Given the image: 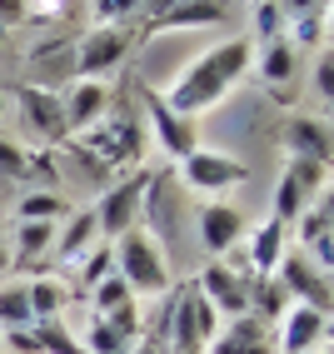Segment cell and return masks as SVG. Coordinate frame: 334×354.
I'll return each mask as SVG.
<instances>
[{"label": "cell", "mask_w": 334, "mask_h": 354, "mask_svg": "<svg viewBox=\"0 0 334 354\" xmlns=\"http://www.w3.org/2000/svg\"><path fill=\"white\" fill-rule=\"evenodd\" d=\"M250 60H254V40H250V35H230V40L210 45L205 55L189 60L180 75H175V85L165 90L160 100L170 105L175 115H189V120H200V115H210L234 85L250 75Z\"/></svg>", "instance_id": "6da1fadb"}, {"label": "cell", "mask_w": 334, "mask_h": 354, "mask_svg": "<svg viewBox=\"0 0 334 354\" xmlns=\"http://www.w3.org/2000/svg\"><path fill=\"white\" fill-rule=\"evenodd\" d=\"M115 250V274L130 285L135 299H160L175 290V270H170V254H165V245L155 240V234L140 225L130 234H120V240L110 245Z\"/></svg>", "instance_id": "7a4b0ae2"}, {"label": "cell", "mask_w": 334, "mask_h": 354, "mask_svg": "<svg viewBox=\"0 0 334 354\" xmlns=\"http://www.w3.org/2000/svg\"><path fill=\"white\" fill-rule=\"evenodd\" d=\"M170 299H175V310H170V354H205V344L214 339V329H220L214 304L195 290V279L175 285Z\"/></svg>", "instance_id": "3957f363"}, {"label": "cell", "mask_w": 334, "mask_h": 354, "mask_svg": "<svg viewBox=\"0 0 334 354\" xmlns=\"http://www.w3.org/2000/svg\"><path fill=\"white\" fill-rule=\"evenodd\" d=\"M250 180V170L234 155L225 150H210V145H195L185 160H180V185L185 195H205V200H225L230 190H240Z\"/></svg>", "instance_id": "277c9868"}, {"label": "cell", "mask_w": 334, "mask_h": 354, "mask_svg": "<svg viewBox=\"0 0 334 354\" xmlns=\"http://www.w3.org/2000/svg\"><path fill=\"white\" fill-rule=\"evenodd\" d=\"M140 30L135 26H95L75 45V80H105L110 70H120L135 50Z\"/></svg>", "instance_id": "5b68a950"}, {"label": "cell", "mask_w": 334, "mask_h": 354, "mask_svg": "<svg viewBox=\"0 0 334 354\" xmlns=\"http://www.w3.org/2000/svg\"><path fill=\"white\" fill-rule=\"evenodd\" d=\"M329 190V165H315V160H284V170L275 180V205L270 215L279 225H295L309 205H315V195Z\"/></svg>", "instance_id": "8992f818"}, {"label": "cell", "mask_w": 334, "mask_h": 354, "mask_svg": "<svg viewBox=\"0 0 334 354\" xmlns=\"http://www.w3.org/2000/svg\"><path fill=\"white\" fill-rule=\"evenodd\" d=\"M145 180L150 175H125V180H115L110 190H100V200H95L90 209H95V225H100V240H120V234H130V230H140L145 220Z\"/></svg>", "instance_id": "52a82bcc"}, {"label": "cell", "mask_w": 334, "mask_h": 354, "mask_svg": "<svg viewBox=\"0 0 334 354\" xmlns=\"http://www.w3.org/2000/svg\"><path fill=\"white\" fill-rule=\"evenodd\" d=\"M85 140H90L85 150L100 165H135L145 150V115H125V105H110V115Z\"/></svg>", "instance_id": "ba28073f"}, {"label": "cell", "mask_w": 334, "mask_h": 354, "mask_svg": "<svg viewBox=\"0 0 334 354\" xmlns=\"http://www.w3.org/2000/svg\"><path fill=\"white\" fill-rule=\"evenodd\" d=\"M250 285H254V274L245 265H230V259H210V265L195 274V290L214 304L220 319L250 315Z\"/></svg>", "instance_id": "9c48e42d"}, {"label": "cell", "mask_w": 334, "mask_h": 354, "mask_svg": "<svg viewBox=\"0 0 334 354\" xmlns=\"http://www.w3.org/2000/svg\"><path fill=\"white\" fill-rule=\"evenodd\" d=\"M245 230H250V220H245V209L234 200H205L195 209V240H200V250L210 259L234 254L240 240H245Z\"/></svg>", "instance_id": "30bf717a"}, {"label": "cell", "mask_w": 334, "mask_h": 354, "mask_svg": "<svg viewBox=\"0 0 334 354\" xmlns=\"http://www.w3.org/2000/svg\"><path fill=\"white\" fill-rule=\"evenodd\" d=\"M279 150L290 160H315V165H329L334 160V125L329 115H309V110H295L279 120Z\"/></svg>", "instance_id": "8fae6325"}, {"label": "cell", "mask_w": 334, "mask_h": 354, "mask_svg": "<svg viewBox=\"0 0 334 354\" xmlns=\"http://www.w3.org/2000/svg\"><path fill=\"white\" fill-rule=\"evenodd\" d=\"M279 285L290 290V299L295 304H309V310H334V290H329V270H319L315 259H309L304 250H284V259H279Z\"/></svg>", "instance_id": "7c38bea8"}, {"label": "cell", "mask_w": 334, "mask_h": 354, "mask_svg": "<svg viewBox=\"0 0 334 354\" xmlns=\"http://www.w3.org/2000/svg\"><path fill=\"white\" fill-rule=\"evenodd\" d=\"M140 115H145V130L155 135V150H160L165 160L180 165L189 150L200 145V125L189 120V115H175L160 95H145V110H140Z\"/></svg>", "instance_id": "4fadbf2b"}, {"label": "cell", "mask_w": 334, "mask_h": 354, "mask_svg": "<svg viewBox=\"0 0 334 354\" xmlns=\"http://www.w3.org/2000/svg\"><path fill=\"white\" fill-rule=\"evenodd\" d=\"M15 105H20L26 130L40 140V145H60V140L70 135L65 130V105H60V90L55 85H20L15 90Z\"/></svg>", "instance_id": "5bb4252c"}, {"label": "cell", "mask_w": 334, "mask_h": 354, "mask_svg": "<svg viewBox=\"0 0 334 354\" xmlns=\"http://www.w3.org/2000/svg\"><path fill=\"white\" fill-rule=\"evenodd\" d=\"M309 349H329V315L309 310V304H290L275 319V354H309Z\"/></svg>", "instance_id": "9a60e30c"}, {"label": "cell", "mask_w": 334, "mask_h": 354, "mask_svg": "<svg viewBox=\"0 0 334 354\" xmlns=\"http://www.w3.org/2000/svg\"><path fill=\"white\" fill-rule=\"evenodd\" d=\"M250 70L259 80H265V90L270 95H279V100H290V90L299 85V70H304V55L295 50L290 40H259L254 45V60H250Z\"/></svg>", "instance_id": "2e32d148"}, {"label": "cell", "mask_w": 334, "mask_h": 354, "mask_svg": "<svg viewBox=\"0 0 334 354\" xmlns=\"http://www.w3.org/2000/svg\"><path fill=\"white\" fill-rule=\"evenodd\" d=\"M60 105H65V130H70V135H90V130L110 115L115 95H110L105 80H70V85L60 90Z\"/></svg>", "instance_id": "e0dca14e"}, {"label": "cell", "mask_w": 334, "mask_h": 354, "mask_svg": "<svg viewBox=\"0 0 334 354\" xmlns=\"http://www.w3.org/2000/svg\"><path fill=\"white\" fill-rule=\"evenodd\" d=\"M205 354H275V324L259 315H234L220 319L214 339L205 344Z\"/></svg>", "instance_id": "ac0fdd59"}, {"label": "cell", "mask_w": 334, "mask_h": 354, "mask_svg": "<svg viewBox=\"0 0 334 354\" xmlns=\"http://www.w3.org/2000/svg\"><path fill=\"white\" fill-rule=\"evenodd\" d=\"M295 230H299V250L315 259L319 270H329L334 265V200H329V190L315 195V205L295 220Z\"/></svg>", "instance_id": "d6986e66"}, {"label": "cell", "mask_w": 334, "mask_h": 354, "mask_svg": "<svg viewBox=\"0 0 334 354\" xmlns=\"http://www.w3.org/2000/svg\"><path fill=\"white\" fill-rule=\"evenodd\" d=\"M245 270L250 274H275L284 250H290V225H279L275 215H265L254 230H245Z\"/></svg>", "instance_id": "ffe728a7"}, {"label": "cell", "mask_w": 334, "mask_h": 354, "mask_svg": "<svg viewBox=\"0 0 334 354\" xmlns=\"http://www.w3.org/2000/svg\"><path fill=\"white\" fill-rule=\"evenodd\" d=\"M230 20V6L225 0H175V6H165L145 30L155 35H170V30H200V26H225Z\"/></svg>", "instance_id": "44dd1931"}, {"label": "cell", "mask_w": 334, "mask_h": 354, "mask_svg": "<svg viewBox=\"0 0 334 354\" xmlns=\"http://www.w3.org/2000/svg\"><path fill=\"white\" fill-rule=\"evenodd\" d=\"M55 230L60 225H20L6 230V245H10V274H30L35 265H45L55 250Z\"/></svg>", "instance_id": "7402d4cb"}, {"label": "cell", "mask_w": 334, "mask_h": 354, "mask_svg": "<svg viewBox=\"0 0 334 354\" xmlns=\"http://www.w3.org/2000/svg\"><path fill=\"white\" fill-rule=\"evenodd\" d=\"M95 245H100V225H95V209H75V215H65V220H60L50 259H60V265H75V259H80V254H90Z\"/></svg>", "instance_id": "603a6c76"}, {"label": "cell", "mask_w": 334, "mask_h": 354, "mask_svg": "<svg viewBox=\"0 0 334 354\" xmlns=\"http://www.w3.org/2000/svg\"><path fill=\"white\" fill-rule=\"evenodd\" d=\"M26 295H30L35 319H60L65 304H70V279L65 274H35V279H26Z\"/></svg>", "instance_id": "cb8c5ba5"}, {"label": "cell", "mask_w": 334, "mask_h": 354, "mask_svg": "<svg viewBox=\"0 0 334 354\" xmlns=\"http://www.w3.org/2000/svg\"><path fill=\"white\" fill-rule=\"evenodd\" d=\"M70 215V200L55 190H26L15 200V220L20 225H60Z\"/></svg>", "instance_id": "d4e9b609"}, {"label": "cell", "mask_w": 334, "mask_h": 354, "mask_svg": "<svg viewBox=\"0 0 334 354\" xmlns=\"http://www.w3.org/2000/svg\"><path fill=\"white\" fill-rule=\"evenodd\" d=\"M290 290L279 285V274H254V285H250V315H259V319H279L284 310H290Z\"/></svg>", "instance_id": "484cf974"}, {"label": "cell", "mask_w": 334, "mask_h": 354, "mask_svg": "<svg viewBox=\"0 0 334 354\" xmlns=\"http://www.w3.org/2000/svg\"><path fill=\"white\" fill-rule=\"evenodd\" d=\"M26 324H35V315H30L26 279H15V285L0 290V335H10V329H26Z\"/></svg>", "instance_id": "4316f807"}, {"label": "cell", "mask_w": 334, "mask_h": 354, "mask_svg": "<svg viewBox=\"0 0 334 354\" xmlns=\"http://www.w3.org/2000/svg\"><path fill=\"white\" fill-rule=\"evenodd\" d=\"M70 270H75V285L90 295V290H95V285H100V279L115 270V250H110V240H100V245H95L90 254H80Z\"/></svg>", "instance_id": "83f0119b"}, {"label": "cell", "mask_w": 334, "mask_h": 354, "mask_svg": "<svg viewBox=\"0 0 334 354\" xmlns=\"http://www.w3.org/2000/svg\"><path fill=\"white\" fill-rule=\"evenodd\" d=\"M90 304H95V315L105 319V315H115V310H125V304H135V295H130V285H125V279L110 270V274L100 279V285L90 290Z\"/></svg>", "instance_id": "f1b7e54d"}, {"label": "cell", "mask_w": 334, "mask_h": 354, "mask_svg": "<svg viewBox=\"0 0 334 354\" xmlns=\"http://www.w3.org/2000/svg\"><path fill=\"white\" fill-rule=\"evenodd\" d=\"M90 6H95V26H135L140 30L145 0H90Z\"/></svg>", "instance_id": "f546056e"}, {"label": "cell", "mask_w": 334, "mask_h": 354, "mask_svg": "<svg viewBox=\"0 0 334 354\" xmlns=\"http://www.w3.org/2000/svg\"><path fill=\"white\" fill-rule=\"evenodd\" d=\"M80 349H85V354H130L135 344H130V339H120V335H115V329H110L105 319H90V329H85Z\"/></svg>", "instance_id": "4dcf8cb0"}, {"label": "cell", "mask_w": 334, "mask_h": 354, "mask_svg": "<svg viewBox=\"0 0 334 354\" xmlns=\"http://www.w3.org/2000/svg\"><path fill=\"white\" fill-rule=\"evenodd\" d=\"M309 90H315L319 110H329V100H334V55H329V45L315 50V65H309Z\"/></svg>", "instance_id": "1f68e13d"}, {"label": "cell", "mask_w": 334, "mask_h": 354, "mask_svg": "<svg viewBox=\"0 0 334 354\" xmlns=\"http://www.w3.org/2000/svg\"><path fill=\"white\" fill-rule=\"evenodd\" d=\"M30 165H35L30 150H20L15 140H0V180H30Z\"/></svg>", "instance_id": "d6a6232c"}, {"label": "cell", "mask_w": 334, "mask_h": 354, "mask_svg": "<svg viewBox=\"0 0 334 354\" xmlns=\"http://www.w3.org/2000/svg\"><path fill=\"white\" fill-rule=\"evenodd\" d=\"M254 30H259V40H279V35H284V10H279V0H254Z\"/></svg>", "instance_id": "836d02e7"}, {"label": "cell", "mask_w": 334, "mask_h": 354, "mask_svg": "<svg viewBox=\"0 0 334 354\" xmlns=\"http://www.w3.org/2000/svg\"><path fill=\"white\" fill-rule=\"evenodd\" d=\"M284 20H304V15H329V0H279Z\"/></svg>", "instance_id": "e575fe53"}, {"label": "cell", "mask_w": 334, "mask_h": 354, "mask_svg": "<svg viewBox=\"0 0 334 354\" xmlns=\"http://www.w3.org/2000/svg\"><path fill=\"white\" fill-rule=\"evenodd\" d=\"M20 20H30V0H0V30L20 26Z\"/></svg>", "instance_id": "d590c367"}, {"label": "cell", "mask_w": 334, "mask_h": 354, "mask_svg": "<svg viewBox=\"0 0 334 354\" xmlns=\"http://www.w3.org/2000/svg\"><path fill=\"white\" fill-rule=\"evenodd\" d=\"M0 274H10V245H6V230H0Z\"/></svg>", "instance_id": "8d00e7d4"}, {"label": "cell", "mask_w": 334, "mask_h": 354, "mask_svg": "<svg viewBox=\"0 0 334 354\" xmlns=\"http://www.w3.org/2000/svg\"><path fill=\"white\" fill-rule=\"evenodd\" d=\"M6 45H10V30H0V55H6Z\"/></svg>", "instance_id": "74e56055"}, {"label": "cell", "mask_w": 334, "mask_h": 354, "mask_svg": "<svg viewBox=\"0 0 334 354\" xmlns=\"http://www.w3.org/2000/svg\"><path fill=\"white\" fill-rule=\"evenodd\" d=\"M0 354H6V335H0Z\"/></svg>", "instance_id": "f35d334b"}, {"label": "cell", "mask_w": 334, "mask_h": 354, "mask_svg": "<svg viewBox=\"0 0 334 354\" xmlns=\"http://www.w3.org/2000/svg\"><path fill=\"white\" fill-rule=\"evenodd\" d=\"M309 354H329V349H309Z\"/></svg>", "instance_id": "ab89813d"}]
</instances>
